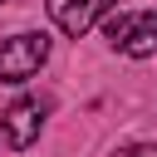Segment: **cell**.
Wrapping results in <instances>:
<instances>
[{
    "instance_id": "6da1fadb",
    "label": "cell",
    "mask_w": 157,
    "mask_h": 157,
    "mask_svg": "<svg viewBox=\"0 0 157 157\" xmlns=\"http://www.w3.org/2000/svg\"><path fill=\"white\" fill-rule=\"evenodd\" d=\"M44 59H49V34H39V29L0 39V83H29L44 69Z\"/></svg>"
},
{
    "instance_id": "7a4b0ae2",
    "label": "cell",
    "mask_w": 157,
    "mask_h": 157,
    "mask_svg": "<svg viewBox=\"0 0 157 157\" xmlns=\"http://www.w3.org/2000/svg\"><path fill=\"white\" fill-rule=\"evenodd\" d=\"M108 44L128 59H147L157 54V10H137V15H108L103 25Z\"/></svg>"
},
{
    "instance_id": "3957f363",
    "label": "cell",
    "mask_w": 157,
    "mask_h": 157,
    "mask_svg": "<svg viewBox=\"0 0 157 157\" xmlns=\"http://www.w3.org/2000/svg\"><path fill=\"white\" fill-rule=\"evenodd\" d=\"M0 128H5V142L25 152V147L39 137V128H44V103H39V98H15V103L0 113Z\"/></svg>"
},
{
    "instance_id": "277c9868",
    "label": "cell",
    "mask_w": 157,
    "mask_h": 157,
    "mask_svg": "<svg viewBox=\"0 0 157 157\" xmlns=\"http://www.w3.org/2000/svg\"><path fill=\"white\" fill-rule=\"evenodd\" d=\"M108 5H113V0H49V20H54L69 39H78V34L93 29V20L108 15Z\"/></svg>"
},
{
    "instance_id": "5b68a950",
    "label": "cell",
    "mask_w": 157,
    "mask_h": 157,
    "mask_svg": "<svg viewBox=\"0 0 157 157\" xmlns=\"http://www.w3.org/2000/svg\"><path fill=\"white\" fill-rule=\"evenodd\" d=\"M113 157H157V142H132V147H118Z\"/></svg>"
},
{
    "instance_id": "8992f818",
    "label": "cell",
    "mask_w": 157,
    "mask_h": 157,
    "mask_svg": "<svg viewBox=\"0 0 157 157\" xmlns=\"http://www.w3.org/2000/svg\"><path fill=\"white\" fill-rule=\"evenodd\" d=\"M0 5H15V0H0Z\"/></svg>"
}]
</instances>
